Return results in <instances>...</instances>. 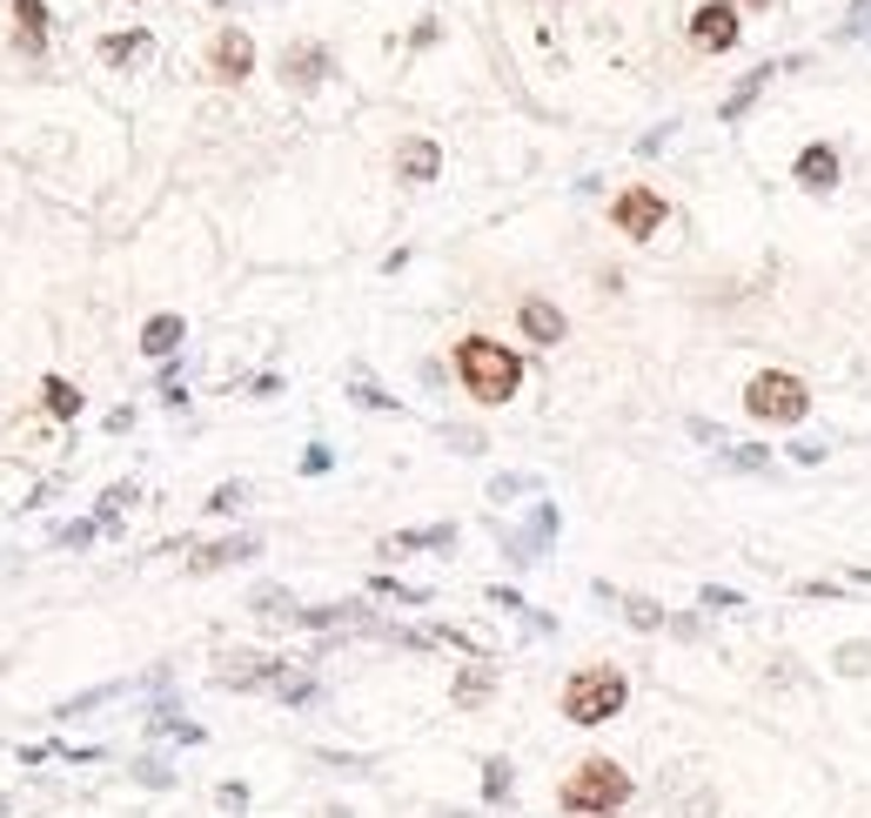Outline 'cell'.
Instances as JSON below:
<instances>
[{
    "label": "cell",
    "instance_id": "32",
    "mask_svg": "<svg viewBox=\"0 0 871 818\" xmlns=\"http://www.w3.org/2000/svg\"><path fill=\"white\" fill-rule=\"evenodd\" d=\"M792 463H805V470H818V463H825V443H792Z\"/></svg>",
    "mask_w": 871,
    "mask_h": 818
},
{
    "label": "cell",
    "instance_id": "2",
    "mask_svg": "<svg viewBox=\"0 0 871 818\" xmlns=\"http://www.w3.org/2000/svg\"><path fill=\"white\" fill-rule=\"evenodd\" d=\"M631 772L617 765V758H583L570 778H563V811H577V818H603V811H624L631 805Z\"/></svg>",
    "mask_w": 871,
    "mask_h": 818
},
{
    "label": "cell",
    "instance_id": "15",
    "mask_svg": "<svg viewBox=\"0 0 871 818\" xmlns=\"http://www.w3.org/2000/svg\"><path fill=\"white\" fill-rule=\"evenodd\" d=\"M322 67H329L322 47H289V54H282V80H295V88H315Z\"/></svg>",
    "mask_w": 871,
    "mask_h": 818
},
{
    "label": "cell",
    "instance_id": "3",
    "mask_svg": "<svg viewBox=\"0 0 871 818\" xmlns=\"http://www.w3.org/2000/svg\"><path fill=\"white\" fill-rule=\"evenodd\" d=\"M624 698H631V678L617 665H590L563 685V718L570 724H610L624 711Z\"/></svg>",
    "mask_w": 871,
    "mask_h": 818
},
{
    "label": "cell",
    "instance_id": "21",
    "mask_svg": "<svg viewBox=\"0 0 871 818\" xmlns=\"http://www.w3.org/2000/svg\"><path fill=\"white\" fill-rule=\"evenodd\" d=\"M309 631H335V624H363V604H315V611H295Z\"/></svg>",
    "mask_w": 871,
    "mask_h": 818
},
{
    "label": "cell",
    "instance_id": "5",
    "mask_svg": "<svg viewBox=\"0 0 871 818\" xmlns=\"http://www.w3.org/2000/svg\"><path fill=\"white\" fill-rule=\"evenodd\" d=\"M664 215H670V202H664L657 189H624L617 202H610V222H617L631 241H650V235L664 228Z\"/></svg>",
    "mask_w": 871,
    "mask_h": 818
},
{
    "label": "cell",
    "instance_id": "10",
    "mask_svg": "<svg viewBox=\"0 0 871 818\" xmlns=\"http://www.w3.org/2000/svg\"><path fill=\"white\" fill-rule=\"evenodd\" d=\"M208 67H215V80H248V67H255V41H248L241 28H222L215 47H208Z\"/></svg>",
    "mask_w": 871,
    "mask_h": 818
},
{
    "label": "cell",
    "instance_id": "29",
    "mask_svg": "<svg viewBox=\"0 0 871 818\" xmlns=\"http://www.w3.org/2000/svg\"><path fill=\"white\" fill-rule=\"evenodd\" d=\"M241 497H248V489H241V483H222V489H215V497H208V510H215V517H228V510H235Z\"/></svg>",
    "mask_w": 871,
    "mask_h": 818
},
{
    "label": "cell",
    "instance_id": "19",
    "mask_svg": "<svg viewBox=\"0 0 871 818\" xmlns=\"http://www.w3.org/2000/svg\"><path fill=\"white\" fill-rule=\"evenodd\" d=\"M724 470H744V476H771L777 463H771V450H764V443H731V450H724Z\"/></svg>",
    "mask_w": 871,
    "mask_h": 818
},
{
    "label": "cell",
    "instance_id": "26",
    "mask_svg": "<svg viewBox=\"0 0 871 818\" xmlns=\"http://www.w3.org/2000/svg\"><path fill=\"white\" fill-rule=\"evenodd\" d=\"M537 489V476H496L490 483V504H509V497H530Z\"/></svg>",
    "mask_w": 871,
    "mask_h": 818
},
{
    "label": "cell",
    "instance_id": "9",
    "mask_svg": "<svg viewBox=\"0 0 871 818\" xmlns=\"http://www.w3.org/2000/svg\"><path fill=\"white\" fill-rule=\"evenodd\" d=\"M838 175H845V169H838V148H831V141H811V148L792 161V182H805L811 195H831Z\"/></svg>",
    "mask_w": 871,
    "mask_h": 818
},
{
    "label": "cell",
    "instance_id": "1",
    "mask_svg": "<svg viewBox=\"0 0 871 818\" xmlns=\"http://www.w3.org/2000/svg\"><path fill=\"white\" fill-rule=\"evenodd\" d=\"M456 376L476 402H509L516 383H523V363H516V349H503L490 336H463L456 343Z\"/></svg>",
    "mask_w": 871,
    "mask_h": 818
},
{
    "label": "cell",
    "instance_id": "8",
    "mask_svg": "<svg viewBox=\"0 0 871 818\" xmlns=\"http://www.w3.org/2000/svg\"><path fill=\"white\" fill-rule=\"evenodd\" d=\"M550 537H557V504H537V510H530V524L503 537V550H509V563H537Z\"/></svg>",
    "mask_w": 871,
    "mask_h": 818
},
{
    "label": "cell",
    "instance_id": "4",
    "mask_svg": "<svg viewBox=\"0 0 871 818\" xmlns=\"http://www.w3.org/2000/svg\"><path fill=\"white\" fill-rule=\"evenodd\" d=\"M744 409H751L757 423H805L811 417V389L792 369H764V376H751Z\"/></svg>",
    "mask_w": 871,
    "mask_h": 818
},
{
    "label": "cell",
    "instance_id": "20",
    "mask_svg": "<svg viewBox=\"0 0 871 818\" xmlns=\"http://www.w3.org/2000/svg\"><path fill=\"white\" fill-rule=\"evenodd\" d=\"M41 402H47V417H80V389L67 376H47L41 383Z\"/></svg>",
    "mask_w": 871,
    "mask_h": 818
},
{
    "label": "cell",
    "instance_id": "22",
    "mask_svg": "<svg viewBox=\"0 0 871 818\" xmlns=\"http://www.w3.org/2000/svg\"><path fill=\"white\" fill-rule=\"evenodd\" d=\"M490 685H496V671H490V665L456 671V704H483V698H490Z\"/></svg>",
    "mask_w": 871,
    "mask_h": 818
},
{
    "label": "cell",
    "instance_id": "25",
    "mask_svg": "<svg viewBox=\"0 0 871 818\" xmlns=\"http://www.w3.org/2000/svg\"><path fill=\"white\" fill-rule=\"evenodd\" d=\"M483 798H490V805L509 798V758H490V765H483Z\"/></svg>",
    "mask_w": 871,
    "mask_h": 818
},
{
    "label": "cell",
    "instance_id": "34",
    "mask_svg": "<svg viewBox=\"0 0 871 818\" xmlns=\"http://www.w3.org/2000/svg\"><path fill=\"white\" fill-rule=\"evenodd\" d=\"M95 530H101V524H67V530H61V543H95Z\"/></svg>",
    "mask_w": 871,
    "mask_h": 818
},
{
    "label": "cell",
    "instance_id": "30",
    "mask_svg": "<svg viewBox=\"0 0 871 818\" xmlns=\"http://www.w3.org/2000/svg\"><path fill=\"white\" fill-rule=\"evenodd\" d=\"M705 604H711V611H744V598L724 591V584H705Z\"/></svg>",
    "mask_w": 871,
    "mask_h": 818
},
{
    "label": "cell",
    "instance_id": "18",
    "mask_svg": "<svg viewBox=\"0 0 871 818\" xmlns=\"http://www.w3.org/2000/svg\"><path fill=\"white\" fill-rule=\"evenodd\" d=\"M261 550V537H228V543H208V550H195V570H222V563H241V557H255Z\"/></svg>",
    "mask_w": 871,
    "mask_h": 818
},
{
    "label": "cell",
    "instance_id": "33",
    "mask_svg": "<svg viewBox=\"0 0 871 818\" xmlns=\"http://www.w3.org/2000/svg\"><path fill=\"white\" fill-rule=\"evenodd\" d=\"M871 28V0H851V21H845V34H864Z\"/></svg>",
    "mask_w": 871,
    "mask_h": 818
},
{
    "label": "cell",
    "instance_id": "13",
    "mask_svg": "<svg viewBox=\"0 0 871 818\" xmlns=\"http://www.w3.org/2000/svg\"><path fill=\"white\" fill-rule=\"evenodd\" d=\"M396 169H402V182H436V169H443V154H436V141H402V154H396Z\"/></svg>",
    "mask_w": 871,
    "mask_h": 818
},
{
    "label": "cell",
    "instance_id": "12",
    "mask_svg": "<svg viewBox=\"0 0 871 818\" xmlns=\"http://www.w3.org/2000/svg\"><path fill=\"white\" fill-rule=\"evenodd\" d=\"M14 41H21V54H47V8L41 0H14Z\"/></svg>",
    "mask_w": 871,
    "mask_h": 818
},
{
    "label": "cell",
    "instance_id": "27",
    "mask_svg": "<svg viewBox=\"0 0 871 818\" xmlns=\"http://www.w3.org/2000/svg\"><path fill=\"white\" fill-rule=\"evenodd\" d=\"M838 671H845V678H864V671H871V644H845V650H838Z\"/></svg>",
    "mask_w": 871,
    "mask_h": 818
},
{
    "label": "cell",
    "instance_id": "31",
    "mask_svg": "<svg viewBox=\"0 0 871 818\" xmlns=\"http://www.w3.org/2000/svg\"><path fill=\"white\" fill-rule=\"evenodd\" d=\"M255 611H269V617H289V598H282V591H255Z\"/></svg>",
    "mask_w": 871,
    "mask_h": 818
},
{
    "label": "cell",
    "instance_id": "11",
    "mask_svg": "<svg viewBox=\"0 0 871 818\" xmlns=\"http://www.w3.org/2000/svg\"><path fill=\"white\" fill-rule=\"evenodd\" d=\"M516 322H523V336H530V343H563V336H570L563 309H557V302H544V295H523Z\"/></svg>",
    "mask_w": 871,
    "mask_h": 818
},
{
    "label": "cell",
    "instance_id": "35",
    "mask_svg": "<svg viewBox=\"0 0 871 818\" xmlns=\"http://www.w3.org/2000/svg\"><path fill=\"white\" fill-rule=\"evenodd\" d=\"M215 798H222V805H228V811H241V805H248V785H222V792H215Z\"/></svg>",
    "mask_w": 871,
    "mask_h": 818
},
{
    "label": "cell",
    "instance_id": "6",
    "mask_svg": "<svg viewBox=\"0 0 871 818\" xmlns=\"http://www.w3.org/2000/svg\"><path fill=\"white\" fill-rule=\"evenodd\" d=\"M738 34H744V21H738V0H705V8L690 14V41L705 47V54H724V47H738Z\"/></svg>",
    "mask_w": 871,
    "mask_h": 818
},
{
    "label": "cell",
    "instance_id": "14",
    "mask_svg": "<svg viewBox=\"0 0 871 818\" xmlns=\"http://www.w3.org/2000/svg\"><path fill=\"white\" fill-rule=\"evenodd\" d=\"M148 54H154L148 28H128V34H108V41H101V61H108V67H135V61H148Z\"/></svg>",
    "mask_w": 871,
    "mask_h": 818
},
{
    "label": "cell",
    "instance_id": "24",
    "mask_svg": "<svg viewBox=\"0 0 871 818\" xmlns=\"http://www.w3.org/2000/svg\"><path fill=\"white\" fill-rule=\"evenodd\" d=\"M624 617L637 631H664V604H650V598H624Z\"/></svg>",
    "mask_w": 871,
    "mask_h": 818
},
{
    "label": "cell",
    "instance_id": "23",
    "mask_svg": "<svg viewBox=\"0 0 871 818\" xmlns=\"http://www.w3.org/2000/svg\"><path fill=\"white\" fill-rule=\"evenodd\" d=\"M276 698H289V704H309V698H315V678L282 665V678H276Z\"/></svg>",
    "mask_w": 871,
    "mask_h": 818
},
{
    "label": "cell",
    "instance_id": "28",
    "mask_svg": "<svg viewBox=\"0 0 871 818\" xmlns=\"http://www.w3.org/2000/svg\"><path fill=\"white\" fill-rule=\"evenodd\" d=\"M348 396H356L363 409H396V396H383L376 383H348Z\"/></svg>",
    "mask_w": 871,
    "mask_h": 818
},
{
    "label": "cell",
    "instance_id": "16",
    "mask_svg": "<svg viewBox=\"0 0 871 818\" xmlns=\"http://www.w3.org/2000/svg\"><path fill=\"white\" fill-rule=\"evenodd\" d=\"M141 349L168 363L174 349H182V315H154V322H148V330H141Z\"/></svg>",
    "mask_w": 871,
    "mask_h": 818
},
{
    "label": "cell",
    "instance_id": "7",
    "mask_svg": "<svg viewBox=\"0 0 871 818\" xmlns=\"http://www.w3.org/2000/svg\"><path fill=\"white\" fill-rule=\"evenodd\" d=\"M798 67H805V54H792V61H757V67H751L744 80H738V88H731V95L718 101V115H724V121H738V115H744V108H751V101H757V95L771 88V80H777V74H798Z\"/></svg>",
    "mask_w": 871,
    "mask_h": 818
},
{
    "label": "cell",
    "instance_id": "17",
    "mask_svg": "<svg viewBox=\"0 0 871 818\" xmlns=\"http://www.w3.org/2000/svg\"><path fill=\"white\" fill-rule=\"evenodd\" d=\"M456 543V524H429V530H402V537H389L383 550L396 557V550H450Z\"/></svg>",
    "mask_w": 871,
    "mask_h": 818
}]
</instances>
